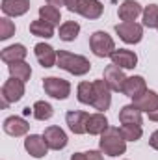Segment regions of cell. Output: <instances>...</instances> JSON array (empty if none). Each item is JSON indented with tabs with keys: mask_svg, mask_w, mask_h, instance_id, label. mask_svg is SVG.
Segmentation results:
<instances>
[{
	"mask_svg": "<svg viewBox=\"0 0 158 160\" xmlns=\"http://www.w3.org/2000/svg\"><path fill=\"white\" fill-rule=\"evenodd\" d=\"M56 65L60 69L75 75V77H84L91 69V63H89L87 58H84L80 54H73L69 50H58V62H56Z\"/></svg>",
	"mask_w": 158,
	"mask_h": 160,
	"instance_id": "6da1fadb",
	"label": "cell"
},
{
	"mask_svg": "<svg viewBox=\"0 0 158 160\" xmlns=\"http://www.w3.org/2000/svg\"><path fill=\"white\" fill-rule=\"evenodd\" d=\"M99 147H101V153L108 157H119L126 151V140L121 136V130L117 127H108L101 134Z\"/></svg>",
	"mask_w": 158,
	"mask_h": 160,
	"instance_id": "7a4b0ae2",
	"label": "cell"
},
{
	"mask_svg": "<svg viewBox=\"0 0 158 160\" xmlns=\"http://www.w3.org/2000/svg\"><path fill=\"white\" fill-rule=\"evenodd\" d=\"M65 8L71 13H78L89 21L99 19L104 11V6L99 0H65Z\"/></svg>",
	"mask_w": 158,
	"mask_h": 160,
	"instance_id": "3957f363",
	"label": "cell"
},
{
	"mask_svg": "<svg viewBox=\"0 0 158 160\" xmlns=\"http://www.w3.org/2000/svg\"><path fill=\"white\" fill-rule=\"evenodd\" d=\"M89 48L97 58H110L116 50V43L112 39V36H108L106 32L99 30L93 32L89 38Z\"/></svg>",
	"mask_w": 158,
	"mask_h": 160,
	"instance_id": "277c9868",
	"label": "cell"
},
{
	"mask_svg": "<svg viewBox=\"0 0 158 160\" xmlns=\"http://www.w3.org/2000/svg\"><path fill=\"white\" fill-rule=\"evenodd\" d=\"M43 89L48 97L52 99H58V101H63L71 95V84L69 80L60 78V77H47L43 78Z\"/></svg>",
	"mask_w": 158,
	"mask_h": 160,
	"instance_id": "5b68a950",
	"label": "cell"
},
{
	"mask_svg": "<svg viewBox=\"0 0 158 160\" xmlns=\"http://www.w3.org/2000/svg\"><path fill=\"white\" fill-rule=\"evenodd\" d=\"M24 95V82L19 78H13L9 77V80L4 82L2 89H0V97H2V108H6L7 104L11 102H17L21 101Z\"/></svg>",
	"mask_w": 158,
	"mask_h": 160,
	"instance_id": "8992f818",
	"label": "cell"
},
{
	"mask_svg": "<svg viewBox=\"0 0 158 160\" xmlns=\"http://www.w3.org/2000/svg\"><path fill=\"white\" fill-rule=\"evenodd\" d=\"M116 34L121 38V41L128 45H136L143 38V26L138 22H119L116 24Z\"/></svg>",
	"mask_w": 158,
	"mask_h": 160,
	"instance_id": "52a82bcc",
	"label": "cell"
},
{
	"mask_svg": "<svg viewBox=\"0 0 158 160\" xmlns=\"http://www.w3.org/2000/svg\"><path fill=\"white\" fill-rule=\"evenodd\" d=\"M95 86V101H93V108L99 110V112H106L112 104V89L110 86L104 82V78L95 80L93 82Z\"/></svg>",
	"mask_w": 158,
	"mask_h": 160,
	"instance_id": "ba28073f",
	"label": "cell"
},
{
	"mask_svg": "<svg viewBox=\"0 0 158 160\" xmlns=\"http://www.w3.org/2000/svg\"><path fill=\"white\" fill-rule=\"evenodd\" d=\"M43 138H45L48 149H52V151H62L67 145V134L63 132V128H60L56 125L47 127L43 132Z\"/></svg>",
	"mask_w": 158,
	"mask_h": 160,
	"instance_id": "9c48e42d",
	"label": "cell"
},
{
	"mask_svg": "<svg viewBox=\"0 0 158 160\" xmlns=\"http://www.w3.org/2000/svg\"><path fill=\"white\" fill-rule=\"evenodd\" d=\"M24 149H26V153H28L30 157H34V158H43V157H47V153H48V145H47L45 138L39 136V134H30V136H26V140H24Z\"/></svg>",
	"mask_w": 158,
	"mask_h": 160,
	"instance_id": "30bf717a",
	"label": "cell"
},
{
	"mask_svg": "<svg viewBox=\"0 0 158 160\" xmlns=\"http://www.w3.org/2000/svg\"><path fill=\"white\" fill-rule=\"evenodd\" d=\"M89 119V114L87 112H82V110H69L65 114V121L69 125V130L73 134H86V125Z\"/></svg>",
	"mask_w": 158,
	"mask_h": 160,
	"instance_id": "8fae6325",
	"label": "cell"
},
{
	"mask_svg": "<svg viewBox=\"0 0 158 160\" xmlns=\"http://www.w3.org/2000/svg\"><path fill=\"white\" fill-rule=\"evenodd\" d=\"M34 52H36V58L41 63V67H45V69L54 67L56 62H58V52L50 45H47V43H37L34 47Z\"/></svg>",
	"mask_w": 158,
	"mask_h": 160,
	"instance_id": "7c38bea8",
	"label": "cell"
},
{
	"mask_svg": "<svg viewBox=\"0 0 158 160\" xmlns=\"http://www.w3.org/2000/svg\"><path fill=\"white\" fill-rule=\"evenodd\" d=\"M104 82L110 86V89L112 91H121L123 93V86H125V80H126V77H125V73H123V69L121 67H117V65H108L106 69H104Z\"/></svg>",
	"mask_w": 158,
	"mask_h": 160,
	"instance_id": "4fadbf2b",
	"label": "cell"
},
{
	"mask_svg": "<svg viewBox=\"0 0 158 160\" xmlns=\"http://www.w3.org/2000/svg\"><path fill=\"white\" fill-rule=\"evenodd\" d=\"M117 15L123 22H134L140 15H143V9L136 0H123L117 9Z\"/></svg>",
	"mask_w": 158,
	"mask_h": 160,
	"instance_id": "5bb4252c",
	"label": "cell"
},
{
	"mask_svg": "<svg viewBox=\"0 0 158 160\" xmlns=\"http://www.w3.org/2000/svg\"><path fill=\"white\" fill-rule=\"evenodd\" d=\"M4 132L13 136V138H19V136H24L28 130H30V125L28 121L19 118V116H9L7 119H4Z\"/></svg>",
	"mask_w": 158,
	"mask_h": 160,
	"instance_id": "9a60e30c",
	"label": "cell"
},
{
	"mask_svg": "<svg viewBox=\"0 0 158 160\" xmlns=\"http://www.w3.org/2000/svg\"><path fill=\"white\" fill-rule=\"evenodd\" d=\"M110 58H112V63L117 65V67H121V69H134V67L138 65V56H136V52L126 50V48H116Z\"/></svg>",
	"mask_w": 158,
	"mask_h": 160,
	"instance_id": "2e32d148",
	"label": "cell"
},
{
	"mask_svg": "<svg viewBox=\"0 0 158 160\" xmlns=\"http://www.w3.org/2000/svg\"><path fill=\"white\" fill-rule=\"evenodd\" d=\"M132 104H134L138 110L151 114V112L158 110V93L153 91V89H147V91H143L140 97H136Z\"/></svg>",
	"mask_w": 158,
	"mask_h": 160,
	"instance_id": "e0dca14e",
	"label": "cell"
},
{
	"mask_svg": "<svg viewBox=\"0 0 158 160\" xmlns=\"http://www.w3.org/2000/svg\"><path fill=\"white\" fill-rule=\"evenodd\" d=\"M143 91H147V84H145V78L140 77V75H134V77H128L125 80V86H123V93L130 99H136L140 97Z\"/></svg>",
	"mask_w": 158,
	"mask_h": 160,
	"instance_id": "ac0fdd59",
	"label": "cell"
},
{
	"mask_svg": "<svg viewBox=\"0 0 158 160\" xmlns=\"http://www.w3.org/2000/svg\"><path fill=\"white\" fill-rule=\"evenodd\" d=\"M26 54H28L26 47L21 45V43H17V45H9V47L2 48V52H0V60H2L4 63L9 65V63H15V62H22V60L26 58Z\"/></svg>",
	"mask_w": 158,
	"mask_h": 160,
	"instance_id": "d6986e66",
	"label": "cell"
},
{
	"mask_svg": "<svg viewBox=\"0 0 158 160\" xmlns=\"http://www.w3.org/2000/svg\"><path fill=\"white\" fill-rule=\"evenodd\" d=\"M0 8L7 17H21L30 9V0H2Z\"/></svg>",
	"mask_w": 158,
	"mask_h": 160,
	"instance_id": "ffe728a7",
	"label": "cell"
},
{
	"mask_svg": "<svg viewBox=\"0 0 158 160\" xmlns=\"http://www.w3.org/2000/svg\"><path fill=\"white\" fill-rule=\"evenodd\" d=\"M108 127H110V125H108L106 116H104L102 112H97V114H91V116H89L87 125H86V130H87V134H91V136H101Z\"/></svg>",
	"mask_w": 158,
	"mask_h": 160,
	"instance_id": "44dd1931",
	"label": "cell"
},
{
	"mask_svg": "<svg viewBox=\"0 0 158 160\" xmlns=\"http://www.w3.org/2000/svg\"><path fill=\"white\" fill-rule=\"evenodd\" d=\"M119 121L121 125H141V110H138L134 104H126L119 112Z\"/></svg>",
	"mask_w": 158,
	"mask_h": 160,
	"instance_id": "7402d4cb",
	"label": "cell"
},
{
	"mask_svg": "<svg viewBox=\"0 0 158 160\" xmlns=\"http://www.w3.org/2000/svg\"><path fill=\"white\" fill-rule=\"evenodd\" d=\"M30 34H32V36H37V38L50 39V38H54V24H50V22L45 21V19L32 21V22H30Z\"/></svg>",
	"mask_w": 158,
	"mask_h": 160,
	"instance_id": "603a6c76",
	"label": "cell"
},
{
	"mask_svg": "<svg viewBox=\"0 0 158 160\" xmlns=\"http://www.w3.org/2000/svg\"><path fill=\"white\" fill-rule=\"evenodd\" d=\"M7 69H9V75H11L13 78H19V80H22V82L30 80V77H32V67H30V63H26L24 60H22V62L9 63Z\"/></svg>",
	"mask_w": 158,
	"mask_h": 160,
	"instance_id": "cb8c5ba5",
	"label": "cell"
},
{
	"mask_svg": "<svg viewBox=\"0 0 158 160\" xmlns=\"http://www.w3.org/2000/svg\"><path fill=\"white\" fill-rule=\"evenodd\" d=\"M77 97L82 104H91L93 106V101H95V86L93 82H80L78 88H77Z\"/></svg>",
	"mask_w": 158,
	"mask_h": 160,
	"instance_id": "d4e9b609",
	"label": "cell"
},
{
	"mask_svg": "<svg viewBox=\"0 0 158 160\" xmlns=\"http://www.w3.org/2000/svg\"><path fill=\"white\" fill-rule=\"evenodd\" d=\"M80 34V24L77 21H65L60 26V39L62 41H75Z\"/></svg>",
	"mask_w": 158,
	"mask_h": 160,
	"instance_id": "484cf974",
	"label": "cell"
},
{
	"mask_svg": "<svg viewBox=\"0 0 158 160\" xmlns=\"http://www.w3.org/2000/svg\"><path fill=\"white\" fill-rule=\"evenodd\" d=\"M32 114L37 121H47L54 116V108H52V104H48L45 101H37L32 106Z\"/></svg>",
	"mask_w": 158,
	"mask_h": 160,
	"instance_id": "4316f807",
	"label": "cell"
},
{
	"mask_svg": "<svg viewBox=\"0 0 158 160\" xmlns=\"http://www.w3.org/2000/svg\"><path fill=\"white\" fill-rule=\"evenodd\" d=\"M39 19L48 21L50 24H60V21H62V13H60V9H58L56 6L47 4V6H41L39 8Z\"/></svg>",
	"mask_w": 158,
	"mask_h": 160,
	"instance_id": "83f0119b",
	"label": "cell"
},
{
	"mask_svg": "<svg viewBox=\"0 0 158 160\" xmlns=\"http://www.w3.org/2000/svg\"><path fill=\"white\" fill-rule=\"evenodd\" d=\"M119 130H121V136L126 142H138L141 138V134H143L141 125H121Z\"/></svg>",
	"mask_w": 158,
	"mask_h": 160,
	"instance_id": "f1b7e54d",
	"label": "cell"
},
{
	"mask_svg": "<svg viewBox=\"0 0 158 160\" xmlns=\"http://www.w3.org/2000/svg\"><path fill=\"white\" fill-rule=\"evenodd\" d=\"M143 26L158 28V4H149L143 9Z\"/></svg>",
	"mask_w": 158,
	"mask_h": 160,
	"instance_id": "f546056e",
	"label": "cell"
},
{
	"mask_svg": "<svg viewBox=\"0 0 158 160\" xmlns=\"http://www.w3.org/2000/svg\"><path fill=\"white\" fill-rule=\"evenodd\" d=\"M13 34H15V22L9 21L7 17H2L0 19V39L2 41L9 39Z\"/></svg>",
	"mask_w": 158,
	"mask_h": 160,
	"instance_id": "4dcf8cb0",
	"label": "cell"
},
{
	"mask_svg": "<svg viewBox=\"0 0 158 160\" xmlns=\"http://www.w3.org/2000/svg\"><path fill=\"white\" fill-rule=\"evenodd\" d=\"M71 160H104V157L99 151H86V153H75Z\"/></svg>",
	"mask_w": 158,
	"mask_h": 160,
	"instance_id": "1f68e13d",
	"label": "cell"
},
{
	"mask_svg": "<svg viewBox=\"0 0 158 160\" xmlns=\"http://www.w3.org/2000/svg\"><path fill=\"white\" fill-rule=\"evenodd\" d=\"M149 145L158 151V130H155V132L151 134V138H149Z\"/></svg>",
	"mask_w": 158,
	"mask_h": 160,
	"instance_id": "d6a6232c",
	"label": "cell"
},
{
	"mask_svg": "<svg viewBox=\"0 0 158 160\" xmlns=\"http://www.w3.org/2000/svg\"><path fill=\"white\" fill-rule=\"evenodd\" d=\"M47 4H50V6H65V0H47Z\"/></svg>",
	"mask_w": 158,
	"mask_h": 160,
	"instance_id": "836d02e7",
	"label": "cell"
},
{
	"mask_svg": "<svg viewBox=\"0 0 158 160\" xmlns=\"http://www.w3.org/2000/svg\"><path fill=\"white\" fill-rule=\"evenodd\" d=\"M149 119H151V121H158V110H155V112H151V114H149Z\"/></svg>",
	"mask_w": 158,
	"mask_h": 160,
	"instance_id": "e575fe53",
	"label": "cell"
}]
</instances>
